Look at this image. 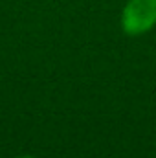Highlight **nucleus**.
<instances>
[{"mask_svg":"<svg viewBox=\"0 0 156 158\" xmlns=\"http://www.w3.org/2000/svg\"><path fill=\"white\" fill-rule=\"evenodd\" d=\"M156 24V0H129L121 13V28L127 35H142Z\"/></svg>","mask_w":156,"mask_h":158,"instance_id":"f257e3e1","label":"nucleus"},{"mask_svg":"<svg viewBox=\"0 0 156 158\" xmlns=\"http://www.w3.org/2000/svg\"><path fill=\"white\" fill-rule=\"evenodd\" d=\"M26 158H30V156H26Z\"/></svg>","mask_w":156,"mask_h":158,"instance_id":"f03ea898","label":"nucleus"}]
</instances>
